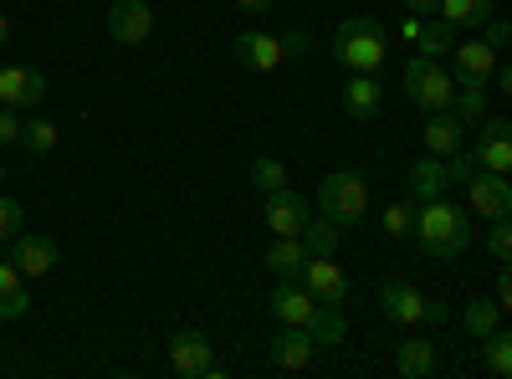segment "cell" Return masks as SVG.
<instances>
[{
  "label": "cell",
  "mask_w": 512,
  "mask_h": 379,
  "mask_svg": "<svg viewBox=\"0 0 512 379\" xmlns=\"http://www.w3.org/2000/svg\"><path fill=\"white\" fill-rule=\"evenodd\" d=\"M420 246H425V257H441V262H456L466 246H472V221H466V210L451 205L446 195L441 200H420L415 210V231Z\"/></svg>",
  "instance_id": "6da1fadb"
},
{
  "label": "cell",
  "mask_w": 512,
  "mask_h": 379,
  "mask_svg": "<svg viewBox=\"0 0 512 379\" xmlns=\"http://www.w3.org/2000/svg\"><path fill=\"white\" fill-rule=\"evenodd\" d=\"M333 57L344 62L349 72H374L390 57V36H384V21L379 16H349L333 26Z\"/></svg>",
  "instance_id": "7a4b0ae2"
},
{
  "label": "cell",
  "mask_w": 512,
  "mask_h": 379,
  "mask_svg": "<svg viewBox=\"0 0 512 379\" xmlns=\"http://www.w3.org/2000/svg\"><path fill=\"white\" fill-rule=\"evenodd\" d=\"M318 210H323L333 226L364 221V210H369V180H364V170H333L318 185Z\"/></svg>",
  "instance_id": "3957f363"
},
{
  "label": "cell",
  "mask_w": 512,
  "mask_h": 379,
  "mask_svg": "<svg viewBox=\"0 0 512 379\" xmlns=\"http://www.w3.org/2000/svg\"><path fill=\"white\" fill-rule=\"evenodd\" d=\"M405 93H410L415 108L441 113V108H451L456 82H451V72H446L436 57H410V62H405Z\"/></svg>",
  "instance_id": "277c9868"
},
{
  "label": "cell",
  "mask_w": 512,
  "mask_h": 379,
  "mask_svg": "<svg viewBox=\"0 0 512 379\" xmlns=\"http://www.w3.org/2000/svg\"><path fill=\"white\" fill-rule=\"evenodd\" d=\"M41 103H47V72L26 67V62H6V67H0V108L36 113Z\"/></svg>",
  "instance_id": "5b68a950"
},
{
  "label": "cell",
  "mask_w": 512,
  "mask_h": 379,
  "mask_svg": "<svg viewBox=\"0 0 512 379\" xmlns=\"http://www.w3.org/2000/svg\"><path fill=\"white\" fill-rule=\"evenodd\" d=\"M108 36L118 41V47H144V41L154 36V6L149 0H113Z\"/></svg>",
  "instance_id": "8992f818"
},
{
  "label": "cell",
  "mask_w": 512,
  "mask_h": 379,
  "mask_svg": "<svg viewBox=\"0 0 512 379\" xmlns=\"http://www.w3.org/2000/svg\"><path fill=\"white\" fill-rule=\"evenodd\" d=\"M297 277H303V287L313 292L318 303H328V308H349V292H354V287H349L344 267H338L333 257H308Z\"/></svg>",
  "instance_id": "52a82bcc"
},
{
  "label": "cell",
  "mask_w": 512,
  "mask_h": 379,
  "mask_svg": "<svg viewBox=\"0 0 512 379\" xmlns=\"http://www.w3.org/2000/svg\"><path fill=\"white\" fill-rule=\"evenodd\" d=\"M313 354H318L313 333H308V328H297V323H282V328H277V339L267 344V364L282 369V374H303V369L313 364Z\"/></svg>",
  "instance_id": "ba28073f"
},
{
  "label": "cell",
  "mask_w": 512,
  "mask_h": 379,
  "mask_svg": "<svg viewBox=\"0 0 512 379\" xmlns=\"http://www.w3.org/2000/svg\"><path fill=\"white\" fill-rule=\"evenodd\" d=\"M425 303H431V298H425L415 282H405V277L379 287V313L390 323H400V328H420L425 323Z\"/></svg>",
  "instance_id": "9c48e42d"
},
{
  "label": "cell",
  "mask_w": 512,
  "mask_h": 379,
  "mask_svg": "<svg viewBox=\"0 0 512 379\" xmlns=\"http://www.w3.org/2000/svg\"><path fill=\"white\" fill-rule=\"evenodd\" d=\"M477 170L487 175H507L512 170V123L507 118H482V139L472 144Z\"/></svg>",
  "instance_id": "30bf717a"
},
{
  "label": "cell",
  "mask_w": 512,
  "mask_h": 379,
  "mask_svg": "<svg viewBox=\"0 0 512 379\" xmlns=\"http://www.w3.org/2000/svg\"><path fill=\"white\" fill-rule=\"evenodd\" d=\"M466 205H472L482 221H502V216H512V185H507V175H487V170H477L472 180H466Z\"/></svg>",
  "instance_id": "8fae6325"
},
{
  "label": "cell",
  "mask_w": 512,
  "mask_h": 379,
  "mask_svg": "<svg viewBox=\"0 0 512 379\" xmlns=\"http://www.w3.org/2000/svg\"><path fill=\"white\" fill-rule=\"evenodd\" d=\"M231 57H236L246 72H277V67L287 62V57H282V36H272V31H236Z\"/></svg>",
  "instance_id": "7c38bea8"
},
{
  "label": "cell",
  "mask_w": 512,
  "mask_h": 379,
  "mask_svg": "<svg viewBox=\"0 0 512 379\" xmlns=\"http://www.w3.org/2000/svg\"><path fill=\"white\" fill-rule=\"evenodd\" d=\"M11 241H16L11 262H16V272H21V277H47V272L62 262L57 241H52V236H41V231H31V236H26V231H16Z\"/></svg>",
  "instance_id": "4fadbf2b"
},
{
  "label": "cell",
  "mask_w": 512,
  "mask_h": 379,
  "mask_svg": "<svg viewBox=\"0 0 512 379\" xmlns=\"http://www.w3.org/2000/svg\"><path fill=\"white\" fill-rule=\"evenodd\" d=\"M267 308H272V318H277V323H297V328H303V323L313 318L318 298H313V292H308L303 282H297V277H282V282L272 287Z\"/></svg>",
  "instance_id": "5bb4252c"
},
{
  "label": "cell",
  "mask_w": 512,
  "mask_h": 379,
  "mask_svg": "<svg viewBox=\"0 0 512 379\" xmlns=\"http://www.w3.org/2000/svg\"><path fill=\"white\" fill-rule=\"evenodd\" d=\"M169 364H175V374L185 379H205L210 369V339L200 328H180L175 339H169Z\"/></svg>",
  "instance_id": "9a60e30c"
},
{
  "label": "cell",
  "mask_w": 512,
  "mask_h": 379,
  "mask_svg": "<svg viewBox=\"0 0 512 379\" xmlns=\"http://www.w3.org/2000/svg\"><path fill=\"white\" fill-rule=\"evenodd\" d=\"M308 216H313V210H308V200L297 190H287V185L267 190V226H272V236H297Z\"/></svg>",
  "instance_id": "2e32d148"
},
{
  "label": "cell",
  "mask_w": 512,
  "mask_h": 379,
  "mask_svg": "<svg viewBox=\"0 0 512 379\" xmlns=\"http://www.w3.org/2000/svg\"><path fill=\"white\" fill-rule=\"evenodd\" d=\"M502 62V52H492L487 41H461V47L451 52V82H487L492 67Z\"/></svg>",
  "instance_id": "e0dca14e"
},
{
  "label": "cell",
  "mask_w": 512,
  "mask_h": 379,
  "mask_svg": "<svg viewBox=\"0 0 512 379\" xmlns=\"http://www.w3.org/2000/svg\"><path fill=\"white\" fill-rule=\"evenodd\" d=\"M420 144H425V154L446 159V154H456V149L466 144V123H461V118H456L451 108H441V113H431V123H425Z\"/></svg>",
  "instance_id": "ac0fdd59"
},
{
  "label": "cell",
  "mask_w": 512,
  "mask_h": 379,
  "mask_svg": "<svg viewBox=\"0 0 512 379\" xmlns=\"http://www.w3.org/2000/svg\"><path fill=\"white\" fill-rule=\"evenodd\" d=\"M379 108H384L379 77H374V72H354V77H349V88H344V113L359 118V123H369V118H379Z\"/></svg>",
  "instance_id": "d6986e66"
},
{
  "label": "cell",
  "mask_w": 512,
  "mask_h": 379,
  "mask_svg": "<svg viewBox=\"0 0 512 379\" xmlns=\"http://www.w3.org/2000/svg\"><path fill=\"white\" fill-rule=\"evenodd\" d=\"M395 369H400L405 379H431V374H441V354H436L431 339H405V344L395 349Z\"/></svg>",
  "instance_id": "ffe728a7"
},
{
  "label": "cell",
  "mask_w": 512,
  "mask_h": 379,
  "mask_svg": "<svg viewBox=\"0 0 512 379\" xmlns=\"http://www.w3.org/2000/svg\"><path fill=\"white\" fill-rule=\"evenodd\" d=\"M446 185H451L446 159H436V154L415 159V170H410V195H415V200H441V195H446Z\"/></svg>",
  "instance_id": "44dd1931"
},
{
  "label": "cell",
  "mask_w": 512,
  "mask_h": 379,
  "mask_svg": "<svg viewBox=\"0 0 512 379\" xmlns=\"http://www.w3.org/2000/svg\"><path fill=\"white\" fill-rule=\"evenodd\" d=\"M31 308V292H26V277L16 272V262H0V318H21Z\"/></svg>",
  "instance_id": "7402d4cb"
},
{
  "label": "cell",
  "mask_w": 512,
  "mask_h": 379,
  "mask_svg": "<svg viewBox=\"0 0 512 379\" xmlns=\"http://www.w3.org/2000/svg\"><path fill=\"white\" fill-rule=\"evenodd\" d=\"M436 16L446 26H466V31H482L492 21V0H441Z\"/></svg>",
  "instance_id": "603a6c76"
},
{
  "label": "cell",
  "mask_w": 512,
  "mask_h": 379,
  "mask_svg": "<svg viewBox=\"0 0 512 379\" xmlns=\"http://www.w3.org/2000/svg\"><path fill=\"white\" fill-rule=\"evenodd\" d=\"M303 262H308V246L297 241V236H277V241L267 246V267H272L277 277H297V272H303Z\"/></svg>",
  "instance_id": "cb8c5ba5"
},
{
  "label": "cell",
  "mask_w": 512,
  "mask_h": 379,
  "mask_svg": "<svg viewBox=\"0 0 512 379\" xmlns=\"http://www.w3.org/2000/svg\"><path fill=\"white\" fill-rule=\"evenodd\" d=\"M451 31H456V26H446L441 16H425L420 31H415V57H446V52L456 47Z\"/></svg>",
  "instance_id": "d4e9b609"
},
{
  "label": "cell",
  "mask_w": 512,
  "mask_h": 379,
  "mask_svg": "<svg viewBox=\"0 0 512 379\" xmlns=\"http://www.w3.org/2000/svg\"><path fill=\"white\" fill-rule=\"evenodd\" d=\"M487 82H456V93H451V108L461 123H482L487 118Z\"/></svg>",
  "instance_id": "484cf974"
},
{
  "label": "cell",
  "mask_w": 512,
  "mask_h": 379,
  "mask_svg": "<svg viewBox=\"0 0 512 379\" xmlns=\"http://www.w3.org/2000/svg\"><path fill=\"white\" fill-rule=\"evenodd\" d=\"M303 328L313 333V344H344V333H349L344 308H328V303H318V308H313V318H308Z\"/></svg>",
  "instance_id": "4316f807"
},
{
  "label": "cell",
  "mask_w": 512,
  "mask_h": 379,
  "mask_svg": "<svg viewBox=\"0 0 512 379\" xmlns=\"http://www.w3.org/2000/svg\"><path fill=\"white\" fill-rule=\"evenodd\" d=\"M482 344H487V349H482V364H487V374H492V379H507V374H512V333L497 323V328L487 333Z\"/></svg>",
  "instance_id": "83f0119b"
},
{
  "label": "cell",
  "mask_w": 512,
  "mask_h": 379,
  "mask_svg": "<svg viewBox=\"0 0 512 379\" xmlns=\"http://www.w3.org/2000/svg\"><path fill=\"white\" fill-rule=\"evenodd\" d=\"M297 241L308 246V257H333V251H338V226H333L328 216H323V221H318V216H308V221H303V231H297Z\"/></svg>",
  "instance_id": "f1b7e54d"
},
{
  "label": "cell",
  "mask_w": 512,
  "mask_h": 379,
  "mask_svg": "<svg viewBox=\"0 0 512 379\" xmlns=\"http://www.w3.org/2000/svg\"><path fill=\"white\" fill-rule=\"evenodd\" d=\"M57 123L52 118H41V113H31V118H21V144L31 149V154H52L57 149Z\"/></svg>",
  "instance_id": "f546056e"
},
{
  "label": "cell",
  "mask_w": 512,
  "mask_h": 379,
  "mask_svg": "<svg viewBox=\"0 0 512 379\" xmlns=\"http://www.w3.org/2000/svg\"><path fill=\"white\" fill-rule=\"evenodd\" d=\"M461 323H466V333H472V339H487V333L502 323V308H497L492 298H472V303H466V313H461Z\"/></svg>",
  "instance_id": "4dcf8cb0"
},
{
  "label": "cell",
  "mask_w": 512,
  "mask_h": 379,
  "mask_svg": "<svg viewBox=\"0 0 512 379\" xmlns=\"http://www.w3.org/2000/svg\"><path fill=\"white\" fill-rule=\"evenodd\" d=\"M251 185L262 190V195H267V190H282V185H287V164H282V159H272V154L251 159Z\"/></svg>",
  "instance_id": "1f68e13d"
},
{
  "label": "cell",
  "mask_w": 512,
  "mask_h": 379,
  "mask_svg": "<svg viewBox=\"0 0 512 379\" xmlns=\"http://www.w3.org/2000/svg\"><path fill=\"white\" fill-rule=\"evenodd\" d=\"M379 231H384V236H410V231H415V200H395L390 210H384Z\"/></svg>",
  "instance_id": "d6a6232c"
},
{
  "label": "cell",
  "mask_w": 512,
  "mask_h": 379,
  "mask_svg": "<svg viewBox=\"0 0 512 379\" xmlns=\"http://www.w3.org/2000/svg\"><path fill=\"white\" fill-rule=\"evenodd\" d=\"M487 257L502 267V262H512V226H507V216L502 221H492V231H487Z\"/></svg>",
  "instance_id": "836d02e7"
},
{
  "label": "cell",
  "mask_w": 512,
  "mask_h": 379,
  "mask_svg": "<svg viewBox=\"0 0 512 379\" xmlns=\"http://www.w3.org/2000/svg\"><path fill=\"white\" fill-rule=\"evenodd\" d=\"M21 226H26V210H21V200L0 195V241H11Z\"/></svg>",
  "instance_id": "e575fe53"
},
{
  "label": "cell",
  "mask_w": 512,
  "mask_h": 379,
  "mask_svg": "<svg viewBox=\"0 0 512 379\" xmlns=\"http://www.w3.org/2000/svg\"><path fill=\"white\" fill-rule=\"evenodd\" d=\"M11 144H21V113L0 108V149H11Z\"/></svg>",
  "instance_id": "d590c367"
},
{
  "label": "cell",
  "mask_w": 512,
  "mask_h": 379,
  "mask_svg": "<svg viewBox=\"0 0 512 379\" xmlns=\"http://www.w3.org/2000/svg\"><path fill=\"white\" fill-rule=\"evenodd\" d=\"M507 36H512V31H507V21H497V16L482 26V41H487L492 52H507Z\"/></svg>",
  "instance_id": "8d00e7d4"
},
{
  "label": "cell",
  "mask_w": 512,
  "mask_h": 379,
  "mask_svg": "<svg viewBox=\"0 0 512 379\" xmlns=\"http://www.w3.org/2000/svg\"><path fill=\"white\" fill-rule=\"evenodd\" d=\"M308 47H313L308 31H287L282 36V57H308Z\"/></svg>",
  "instance_id": "74e56055"
},
{
  "label": "cell",
  "mask_w": 512,
  "mask_h": 379,
  "mask_svg": "<svg viewBox=\"0 0 512 379\" xmlns=\"http://www.w3.org/2000/svg\"><path fill=\"white\" fill-rule=\"evenodd\" d=\"M492 303H497V308H502V313H507V308H512V272H507V262H502V267H497V298H492Z\"/></svg>",
  "instance_id": "f35d334b"
},
{
  "label": "cell",
  "mask_w": 512,
  "mask_h": 379,
  "mask_svg": "<svg viewBox=\"0 0 512 379\" xmlns=\"http://www.w3.org/2000/svg\"><path fill=\"white\" fill-rule=\"evenodd\" d=\"M400 6H405L410 16H420V21H425V16H436V6H441V0H400Z\"/></svg>",
  "instance_id": "ab89813d"
},
{
  "label": "cell",
  "mask_w": 512,
  "mask_h": 379,
  "mask_svg": "<svg viewBox=\"0 0 512 379\" xmlns=\"http://www.w3.org/2000/svg\"><path fill=\"white\" fill-rule=\"evenodd\" d=\"M446 318H451L446 298H431V303H425V323H446Z\"/></svg>",
  "instance_id": "60d3db41"
},
{
  "label": "cell",
  "mask_w": 512,
  "mask_h": 379,
  "mask_svg": "<svg viewBox=\"0 0 512 379\" xmlns=\"http://www.w3.org/2000/svg\"><path fill=\"white\" fill-rule=\"evenodd\" d=\"M236 6H241V11H251V16H267V11L277 6V0H236Z\"/></svg>",
  "instance_id": "b9f144b4"
},
{
  "label": "cell",
  "mask_w": 512,
  "mask_h": 379,
  "mask_svg": "<svg viewBox=\"0 0 512 379\" xmlns=\"http://www.w3.org/2000/svg\"><path fill=\"white\" fill-rule=\"evenodd\" d=\"M0 41H11V21L6 16H0Z\"/></svg>",
  "instance_id": "7bdbcfd3"
},
{
  "label": "cell",
  "mask_w": 512,
  "mask_h": 379,
  "mask_svg": "<svg viewBox=\"0 0 512 379\" xmlns=\"http://www.w3.org/2000/svg\"><path fill=\"white\" fill-rule=\"evenodd\" d=\"M0 185H6V164H0Z\"/></svg>",
  "instance_id": "ee69618b"
}]
</instances>
